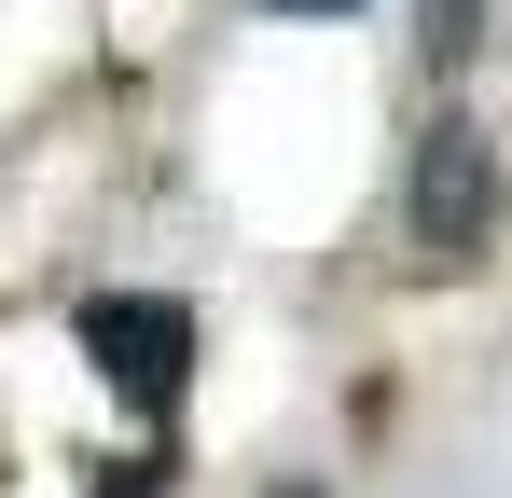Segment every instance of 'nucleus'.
I'll use <instances>...</instances> for the list:
<instances>
[{"mask_svg":"<svg viewBox=\"0 0 512 498\" xmlns=\"http://www.w3.org/2000/svg\"><path fill=\"white\" fill-rule=\"evenodd\" d=\"M471 42H485V0H416V56L429 70H471Z\"/></svg>","mask_w":512,"mask_h":498,"instance_id":"3","label":"nucleus"},{"mask_svg":"<svg viewBox=\"0 0 512 498\" xmlns=\"http://www.w3.org/2000/svg\"><path fill=\"white\" fill-rule=\"evenodd\" d=\"M167 471H180L167 443H139V457H111V471H97V498H167Z\"/></svg>","mask_w":512,"mask_h":498,"instance_id":"4","label":"nucleus"},{"mask_svg":"<svg viewBox=\"0 0 512 498\" xmlns=\"http://www.w3.org/2000/svg\"><path fill=\"white\" fill-rule=\"evenodd\" d=\"M263 14H360V0H263Z\"/></svg>","mask_w":512,"mask_h":498,"instance_id":"5","label":"nucleus"},{"mask_svg":"<svg viewBox=\"0 0 512 498\" xmlns=\"http://www.w3.org/2000/svg\"><path fill=\"white\" fill-rule=\"evenodd\" d=\"M70 346H84V374L139 415V429H167L180 388H194V305H180V291H84V305H70Z\"/></svg>","mask_w":512,"mask_h":498,"instance_id":"1","label":"nucleus"},{"mask_svg":"<svg viewBox=\"0 0 512 498\" xmlns=\"http://www.w3.org/2000/svg\"><path fill=\"white\" fill-rule=\"evenodd\" d=\"M416 249L429 263H485L499 249V153H485V125L471 111H429L416 125Z\"/></svg>","mask_w":512,"mask_h":498,"instance_id":"2","label":"nucleus"}]
</instances>
